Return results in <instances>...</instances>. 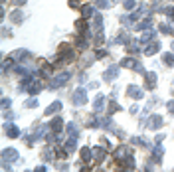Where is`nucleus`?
Returning <instances> with one entry per match:
<instances>
[{
  "label": "nucleus",
  "instance_id": "9d476101",
  "mask_svg": "<svg viewBox=\"0 0 174 172\" xmlns=\"http://www.w3.org/2000/svg\"><path fill=\"white\" fill-rule=\"evenodd\" d=\"M164 61H166L168 65H174V56L172 53H166V56H164Z\"/></svg>",
  "mask_w": 174,
  "mask_h": 172
},
{
  "label": "nucleus",
  "instance_id": "9b49d317",
  "mask_svg": "<svg viewBox=\"0 0 174 172\" xmlns=\"http://www.w3.org/2000/svg\"><path fill=\"white\" fill-rule=\"evenodd\" d=\"M24 2H26V0H14V4H16V6H22Z\"/></svg>",
  "mask_w": 174,
  "mask_h": 172
},
{
  "label": "nucleus",
  "instance_id": "f257e3e1",
  "mask_svg": "<svg viewBox=\"0 0 174 172\" xmlns=\"http://www.w3.org/2000/svg\"><path fill=\"white\" fill-rule=\"evenodd\" d=\"M73 101H75V105H83V103H87L85 89H77L75 93H73Z\"/></svg>",
  "mask_w": 174,
  "mask_h": 172
},
{
  "label": "nucleus",
  "instance_id": "f8f14e48",
  "mask_svg": "<svg viewBox=\"0 0 174 172\" xmlns=\"http://www.w3.org/2000/svg\"><path fill=\"white\" fill-rule=\"evenodd\" d=\"M172 49H174V44H172Z\"/></svg>",
  "mask_w": 174,
  "mask_h": 172
},
{
  "label": "nucleus",
  "instance_id": "6e6552de",
  "mask_svg": "<svg viewBox=\"0 0 174 172\" xmlns=\"http://www.w3.org/2000/svg\"><path fill=\"white\" fill-rule=\"evenodd\" d=\"M160 125H162V119H160V117H152V121H150V127H152V129H158Z\"/></svg>",
  "mask_w": 174,
  "mask_h": 172
},
{
  "label": "nucleus",
  "instance_id": "7ed1b4c3",
  "mask_svg": "<svg viewBox=\"0 0 174 172\" xmlns=\"http://www.w3.org/2000/svg\"><path fill=\"white\" fill-rule=\"evenodd\" d=\"M121 65L123 68H136L139 69V61H136L135 57H125V60L121 61Z\"/></svg>",
  "mask_w": 174,
  "mask_h": 172
},
{
  "label": "nucleus",
  "instance_id": "0eeeda50",
  "mask_svg": "<svg viewBox=\"0 0 174 172\" xmlns=\"http://www.w3.org/2000/svg\"><path fill=\"white\" fill-rule=\"evenodd\" d=\"M117 68H111V69H107V73H105V79H115L117 77Z\"/></svg>",
  "mask_w": 174,
  "mask_h": 172
},
{
  "label": "nucleus",
  "instance_id": "20e7f679",
  "mask_svg": "<svg viewBox=\"0 0 174 172\" xmlns=\"http://www.w3.org/2000/svg\"><path fill=\"white\" fill-rule=\"evenodd\" d=\"M49 127H52V131H61V127H63V123H61V119H56V121H52V125H49Z\"/></svg>",
  "mask_w": 174,
  "mask_h": 172
},
{
  "label": "nucleus",
  "instance_id": "f03ea898",
  "mask_svg": "<svg viewBox=\"0 0 174 172\" xmlns=\"http://www.w3.org/2000/svg\"><path fill=\"white\" fill-rule=\"evenodd\" d=\"M16 156H18V154H16L12 148H6V150L2 152V160H4V164H6L8 160H16Z\"/></svg>",
  "mask_w": 174,
  "mask_h": 172
},
{
  "label": "nucleus",
  "instance_id": "39448f33",
  "mask_svg": "<svg viewBox=\"0 0 174 172\" xmlns=\"http://www.w3.org/2000/svg\"><path fill=\"white\" fill-rule=\"evenodd\" d=\"M4 131L8 133V137H18V129H16V127H10V125H6V127H4Z\"/></svg>",
  "mask_w": 174,
  "mask_h": 172
},
{
  "label": "nucleus",
  "instance_id": "423d86ee",
  "mask_svg": "<svg viewBox=\"0 0 174 172\" xmlns=\"http://www.w3.org/2000/svg\"><path fill=\"white\" fill-rule=\"evenodd\" d=\"M81 14H83V18H91L93 16V6H83Z\"/></svg>",
  "mask_w": 174,
  "mask_h": 172
},
{
  "label": "nucleus",
  "instance_id": "1a4fd4ad",
  "mask_svg": "<svg viewBox=\"0 0 174 172\" xmlns=\"http://www.w3.org/2000/svg\"><path fill=\"white\" fill-rule=\"evenodd\" d=\"M60 107H61V103H53L52 107H48V109H45V115H52V113H56Z\"/></svg>",
  "mask_w": 174,
  "mask_h": 172
}]
</instances>
